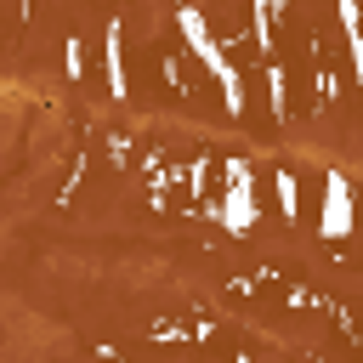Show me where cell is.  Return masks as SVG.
<instances>
[{
	"label": "cell",
	"mask_w": 363,
	"mask_h": 363,
	"mask_svg": "<svg viewBox=\"0 0 363 363\" xmlns=\"http://www.w3.org/2000/svg\"><path fill=\"white\" fill-rule=\"evenodd\" d=\"M102 68H108V91L125 96V34H119V23H108V34H102Z\"/></svg>",
	"instance_id": "cell-4"
},
{
	"label": "cell",
	"mask_w": 363,
	"mask_h": 363,
	"mask_svg": "<svg viewBox=\"0 0 363 363\" xmlns=\"http://www.w3.org/2000/svg\"><path fill=\"white\" fill-rule=\"evenodd\" d=\"M335 11H340V28H346V51H352L357 91H363V23H357V0H335Z\"/></svg>",
	"instance_id": "cell-5"
},
{
	"label": "cell",
	"mask_w": 363,
	"mask_h": 363,
	"mask_svg": "<svg viewBox=\"0 0 363 363\" xmlns=\"http://www.w3.org/2000/svg\"><path fill=\"white\" fill-rule=\"evenodd\" d=\"M176 28H182V40H187V51L216 74V85L227 91V113H244V79H238V68H233V57L216 45V34L204 28V17H199V6H182L176 0Z\"/></svg>",
	"instance_id": "cell-1"
},
{
	"label": "cell",
	"mask_w": 363,
	"mask_h": 363,
	"mask_svg": "<svg viewBox=\"0 0 363 363\" xmlns=\"http://www.w3.org/2000/svg\"><path fill=\"white\" fill-rule=\"evenodd\" d=\"M318 227H323V238H346V233H352V182H346L340 170L323 176V210H318Z\"/></svg>",
	"instance_id": "cell-3"
},
{
	"label": "cell",
	"mask_w": 363,
	"mask_h": 363,
	"mask_svg": "<svg viewBox=\"0 0 363 363\" xmlns=\"http://www.w3.org/2000/svg\"><path fill=\"white\" fill-rule=\"evenodd\" d=\"M227 204H221V221H227V233H250L255 227V182H250V164L244 159H227Z\"/></svg>",
	"instance_id": "cell-2"
},
{
	"label": "cell",
	"mask_w": 363,
	"mask_h": 363,
	"mask_svg": "<svg viewBox=\"0 0 363 363\" xmlns=\"http://www.w3.org/2000/svg\"><path fill=\"white\" fill-rule=\"evenodd\" d=\"M62 68H68L74 79L85 74V51H79V40H68V45H62Z\"/></svg>",
	"instance_id": "cell-8"
},
{
	"label": "cell",
	"mask_w": 363,
	"mask_h": 363,
	"mask_svg": "<svg viewBox=\"0 0 363 363\" xmlns=\"http://www.w3.org/2000/svg\"><path fill=\"white\" fill-rule=\"evenodd\" d=\"M267 85H272V113H284V68H278V57L267 62Z\"/></svg>",
	"instance_id": "cell-7"
},
{
	"label": "cell",
	"mask_w": 363,
	"mask_h": 363,
	"mask_svg": "<svg viewBox=\"0 0 363 363\" xmlns=\"http://www.w3.org/2000/svg\"><path fill=\"white\" fill-rule=\"evenodd\" d=\"M272 187H278V210H284V216H295V210H301V193H295V176H272Z\"/></svg>",
	"instance_id": "cell-6"
}]
</instances>
